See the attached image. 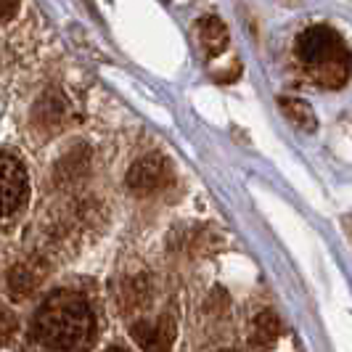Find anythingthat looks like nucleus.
Returning <instances> with one entry per match:
<instances>
[{
  "mask_svg": "<svg viewBox=\"0 0 352 352\" xmlns=\"http://www.w3.org/2000/svg\"><path fill=\"white\" fill-rule=\"evenodd\" d=\"M27 194H30L27 167L21 164L16 154L0 148V220L21 210V204L27 201Z\"/></svg>",
  "mask_w": 352,
  "mask_h": 352,
  "instance_id": "3",
  "label": "nucleus"
},
{
  "mask_svg": "<svg viewBox=\"0 0 352 352\" xmlns=\"http://www.w3.org/2000/svg\"><path fill=\"white\" fill-rule=\"evenodd\" d=\"M14 329H16V320L11 313H6V310H0V342H6L8 336L14 334Z\"/></svg>",
  "mask_w": 352,
  "mask_h": 352,
  "instance_id": "10",
  "label": "nucleus"
},
{
  "mask_svg": "<svg viewBox=\"0 0 352 352\" xmlns=\"http://www.w3.org/2000/svg\"><path fill=\"white\" fill-rule=\"evenodd\" d=\"M281 320L278 316L273 313V310H265L260 316L254 318V326H252V347L254 350H270L276 342H278V336H281Z\"/></svg>",
  "mask_w": 352,
  "mask_h": 352,
  "instance_id": "6",
  "label": "nucleus"
},
{
  "mask_svg": "<svg viewBox=\"0 0 352 352\" xmlns=\"http://www.w3.org/2000/svg\"><path fill=\"white\" fill-rule=\"evenodd\" d=\"M96 334V316L77 294L56 292L40 305L32 320V336L43 347L56 352H74L90 344Z\"/></svg>",
  "mask_w": 352,
  "mask_h": 352,
  "instance_id": "1",
  "label": "nucleus"
},
{
  "mask_svg": "<svg viewBox=\"0 0 352 352\" xmlns=\"http://www.w3.org/2000/svg\"><path fill=\"white\" fill-rule=\"evenodd\" d=\"M220 352H230V350H220Z\"/></svg>",
  "mask_w": 352,
  "mask_h": 352,
  "instance_id": "13",
  "label": "nucleus"
},
{
  "mask_svg": "<svg viewBox=\"0 0 352 352\" xmlns=\"http://www.w3.org/2000/svg\"><path fill=\"white\" fill-rule=\"evenodd\" d=\"M37 286V276L32 273L30 265H14L8 270V294L14 297L16 302L27 300Z\"/></svg>",
  "mask_w": 352,
  "mask_h": 352,
  "instance_id": "9",
  "label": "nucleus"
},
{
  "mask_svg": "<svg viewBox=\"0 0 352 352\" xmlns=\"http://www.w3.org/2000/svg\"><path fill=\"white\" fill-rule=\"evenodd\" d=\"M106 352H127V350H124V347H120V344H114V347H109Z\"/></svg>",
  "mask_w": 352,
  "mask_h": 352,
  "instance_id": "12",
  "label": "nucleus"
},
{
  "mask_svg": "<svg viewBox=\"0 0 352 352\" xmlns=\"http://www.w3.org/2000/svg\"><path fill=\"white\" fill-rule=\"evenodd\" d=\"M199 40L210 56H217L228 45V30L217 16H204L199 21Z\"/></svg>",
  "mask_w": 352,
  "mask_h": 352,
  "instance_id": "7",
  "label": "nucleus"
},
{
  "mask_svg": "<svg viewBox=\"0 0 352 352\" xmlns=\"http://www.w3.org/2000/svg\"><path fill=\"white\" fill-rule=\"evenodd\" d=\"M16 8H19V0H0V21L14 16Z\"/></svg>",
  "mask_w": 352,
  "mask_h": 352,
  "instance_id": "11",
  "label": "nucleus"
},
{
  "mask_svg": "<svg viewBox=\"0 0 352 352\" xmlns=\"http://www.w3.org/2000/svg\"><path fill=\"white\" fill-rule=\"evenodd\" d=\"M133 339L141 344L146 352H170L173 347V323L170 320H159V323H148V320H138L130 329Z\"/></svg>",
  "mask_w": 352,
  "mask_h": 352,
  "instance_id": "5",
  "label": "nucleus"
},
{
  "mask_svg": "<svg viewBox=\"0 0 352 352\" xmlns=\"http://www.w3.org/2000/svg\"><path fill=\"white\" fill-rule=\"evenodd\" d=\"M167 180H170V164L159 154H146L127 170V188L135 194L159 191Z\"/></svg>",
  "mask_w": 352,
  "mask_h": 352,
  "instance_id": "4",
  "label": "nucleus"
},
{
  "mask_svg": "<svg viewBox=\"0 0 352 352\" xmlns=\"http://www.w3.org/2000/svg\"><path fill=\"white\" fill-rule=\"evenodd\" d=\"M297 58L302 69L307 72L323 88H342L352 74V56L344 40L329 24H316L302 30L297 37Z\"/></svg>",
  "mask_w": 352,
  "mask_h": 352,
  "instance_id": "2",
  "label": "nucleus"
},
{
  "mask_svg": "<svg viewBox=\"0 0 352 352\" xmlns=\"http://www.w3.org/2000/svg\"><path fill=\"white\" fill-rule=\"evenodd\" d=\"M278 106H281L283 117L294 127H300L302 133H313L318 127L316 111H313V106L307 104V101H302V98H281Z\"/></svg>",
  "mask_w": 352,
  "mask_h": 352,
  "instance_id": "8",
  "label": "nucleus"
}]
</instances>
